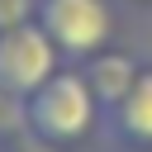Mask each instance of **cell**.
<instances>
[{"mask_svg": "<svg viewBox=\"0 0 152 152\" xmlns=\"http://www.w3.org/2000/svg\"><path fill=\"white\" fill-rule=\"evenodd\" d=\"M19 124L43 147H76L81 138H90L100 128V100H95L86 71L81 66L52 71L33 95L19 100Z\"/></svg>", "mask_w": 152, "mask_h": 152, "instance_id": "obj_1", "label": "cell"}, {"mask_svg": "<svg viewBox=\"0 0 152 152\" xmlns=\"http://www.w3.org/2000/svg\"><path fill=\"white\" fill-rule=\"evenodd\" d=\"M100 128L114 152H152V62L138 71L133 90L100 114Z\"/></svg>", "mask_w": 152, "mask_h": 152, "instance_id": "obj_4", "label": "cell"}, {"mask_svg": "<svg viewBox=\"0 0 152 152\" xmlns=\"http://www.w3.org/2000/svg\"><path fill=\"white\" fill-rule=\"evenodd\" d=\"M52 71H62V52L57 43L43 33L38 19H24L14 28H0V95L5 100H24L33 95Z\"/></svg>", "mask_w": 152, "mask_h": 152, "instance_id": "obj_3", "label": "cell"}, {"mask_svg": "<svg viewBox=\"0 0 152 152\" xmlns=\"http://www.w3.org/2000/svg\"><path fill=\"white\" fill-rule=\"evenodd\" d=\"M33 19L57 43L62 62H90L114 38V10H109V0H38Z\"/></svg>", "mask_w": 152, "mask_h": 152, "instance_id": "obj_2", "label": "cell"}, {"mask_svg": "<svg viewBox=\"0 0 152 152\" xmlns=\"http://www.w3.org/2000/svg\"><path fill=\"white\" fill-rule=\"evenodd\" d=\"M33 10H38V0H0V28H14L24 19H33Z\"/></svg>", "mask_w": 152, "mask_h": 152, "instance_id": "obj_6", "label": "cell"}, {"mask_svg": "<svg viewBox=\"0 0 152 152\" xmlns=\"http://www.w3.org/2000/svg\"><path fill=\"white\" fill-rule=\"evenodd\" d=\"M81 71H86V81H90V90H95V100H100V114H104V109H114V104L133 90L142 62L128 57V52H109V48H104V52H95Z\"/></svg>", "mask_w": 152, "mask_h": 152, "instance_id": "obj_5", "label": "cell"}]
</instances>
